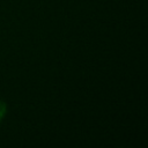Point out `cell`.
<instances>
[{
  "instance_id": "cell-1",
  "label": "cell",
  "mask_w": 148,
  "mask_h": 148,
  "mask_svg": "<svg viewBox=\"0 0 148 148\" xmlns=\"http://www.w3.org/2000/svg\"><path fill=\"white\" fill-rule=\"evenodd\" d=\"M5 113H6V104H5L2 101H0V121H1V119L3 118Z\"/></svg>"
}]
</instances>
